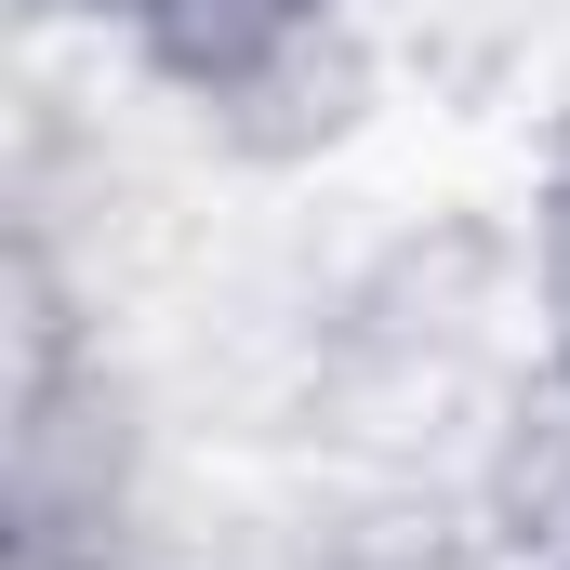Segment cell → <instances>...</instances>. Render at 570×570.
Wrapping results in <instances>:
<instances>
[{
	"label": "cell",
	"instance_id": "obj_1",
	"mask_svg": "<svg viewBox=\"0 0 570 570\" xmlns=\"http://www.w3.org/2000/svg\"><path fill=\"white\" fill-rule=\"evenodd\" d=\"M120 53L146 94H173L186 120L253 134L266 107H358V40L345 0H120Z\"/></svg>",
	"mask_w": 570,
	"mask_h": 570
},
{
	"label": "cell",
	"instance_id": "obj_2",
	"mask_svg": "<svg viewBox=\"0 0 570 570\" xmlns=\"http://www.w3.org/2000/svg\"><path fill=\"white\" fill-rule=\"evenodd\" d=\"M531 345H544V385H558V412H570V146L531 186Z\"/></svg>",
	"mask_w": 570,
	"mask_h": 570
},
{
	"label": "cell",
	"instance_id": "obj_4",
	"mask_svg": "<svg viewBox=\"0 0 570 570\" xmlns=\"http://www.w3.org/2000/svg\"><path fill=\"white\" fill-rule=\"evenodd\" d=\"M531 570H570V504L544 518V531H531Z\"/></svg>",
	"mask_w": 570,
	"mask_h": 570
},
{
	"label": "cell",
	"instance_id": "obj_3",
	"mask_svg": "<svg viewBox=\"0 0 570 570\" xmlns=\"http://www.w3.org/2000/svg\"><path fill=\"white\" fill-rule=\"evenodd\" d=\"M27 40H67V27H120V0H13Z\"/></svg>",
	"mask_w": 570,
	"mask_h": 570
}]
</instances>
